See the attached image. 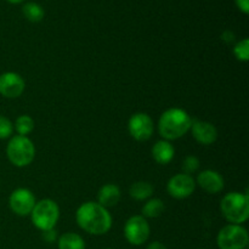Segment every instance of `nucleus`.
Segmentation results:
<instances>
[{
    "mask_svg": "<svg viewBox=\"0 0 249 249\" xmlns=\"http://www.w3.org/2000/svg\"><path fill=\"white\" fill-rule=\"evenodd\" d=\"M75 220L82 230L94 236L105 235L112 228L111 213L97 202L89 201L79 206Z\"/></svg>",
    "mask_w": 249,
    "mask_h": 249,
    "instance_id": "obj_1",
    "label": "nucleus"
},
{
    "mask_svg": "<svg viewBox=\"0 0 249 249\" xmlns=\"http://www.w3.org/2000/svg\"><path fill=\"white\" fill-rule=\"evenodd\" d=\"M192 118L185 109L173 107L162 113L158 121V131L167 141L182 138L191 129Z\"/></svg>",
    "mask_w": 249,
    "mask_h": 249,
    "instance_id": "obj_2",
    "label": "nucleus"
},
{
    "mask_svg": "<svg viewBox=\"0 0 249 249\" xmlns=\"http://www.w3.org/2000/svg\"><path fill=\"white\" fill-rule=\"evenodd\" d=\"M220 211L230 224L242 225L249 218V197L241 192H230L220 202Z\"/></svg>",
    "mask_w": 249,
    "mask_h": 249,
    "instance_id": "obj_3",
    "label": "nucleus"
},
{
    "mask_svg": "<svg viewBox=\"0 0 249 249\" xmlns=\"http://www.w3.org/2000/svg\"><path fill=\"white\" fill-rule=\"evenodd\" d=\"M6 156L15 167L23 168L31 164L36 157V146L27 136L16 135L6 146Z\"/></svg>",
    "mask_w": 249,
    "mask_h": 249,
    "instance_id": "obj_4",
    "label": "nucleus"
},
{
    "mask_svg": "<svg viewBox=\"0 0 249 249\" xmlns=\"http://www.w3.org/2000/svg\"><path fill=\"white\" fill-rule=\"evenodd\" d=\"M58 218H60V208H58L57 203L50 198L36 202L31 213L32 223L40 231L55 228Z\"/></svg>",
    "mask_w": 249,
    "mask_h": 249,
    "instance_id": "obj_5",
    "label": "nucleus"
},
{
    "mask_svg": "<svg viewBox=\"0 0 249 249\" xmlns=\"http://www.w3.org/2000/svg\"><path fill=\"white\" fill-rule=\"evenodd\" d=\"M248 242V231L236 224L224 226L216 236V245L220 249H246Z\"/></svg>",
    "mask_w": 249,
    "mask_h": 249,
    "instance_id": "obj_6",
    "label": "nucleus"
},
{
    "mask_svg": "<svg viewBox=\"0 0 249 249\" xmlns=\"http://www.w3.org/2000/svg\"><path fill=\"white\" fill-rule=\"evenodd\" d=\"M151 233L150 224L142 215H133L124 225L125 240L133 246H141L148 240Z\"/></svg>",
    "mask_w": 249,
    "mask_h": 249,
    "instance_id": "obj_7",
    "label": "nucleus"
},
{
    "mask_svg": "<svg viewBox=\"0 0 249 249\" xmlns=\"http://www.w3.org/2000/svg\"><path fill=\"white\" fill-rule=\"evenodd\" d=\"M36 201L33 192L24 187H19L12 191L9 198L10 209L14 212L16 215L27 216L31 215Z\"/></svg>",
    "mask_w": 249,
    "mask_h": 249,
    "instance_id": "obj_8",
    "label": "nucleus"
},
{
    "mask_svg": "<svg viewBox=\"0 0 249 249\" xmlns=\"http://www.w3.org/2000/svg\"><path fill=\"white\" fill-rule=\"evenodd\" d=\"M153 121L147 113L139 112V113L133 114L129 118L128 122V130L131 138L135 139L136 141H147L152 136Z\"/></svg>",
    "mask_w": 249,
    "mask_h": 249,
    "instance_id": "obj_9",
    "label": "nucleus"
},
{
    "mask_svg": "<svg viewBox=\"0 0 249 249\" xmlns=\"http://www.w3.org/2000/svg\"><path fill=\"white\" fill-rule=\"evenodd\" d=\"M196 189V181L191 175L175 174L169 179L167 184V191L172 197L177 199H184L191 196Z\"/></svg>",
    "mask_w": 249,
    "mask_h": 249,
    "instance_id": "obj_10",
    "label": "nucleus"
},
{
    "mask_svg": "<svg viewBox=\"0 0 249 249\" xmlns=\"http://www.w3.org/2000/svg\"><path fill=\"white\" fill-rule=\"evenodd\" d=\"M26 83L16 72H5L0 75V95L6 99H16L24 91Z\"/></svg>",
    "mask_w": 249,
    "mask_h": 249,
    "instance_id": "obj_11",
    "label": "nucleus"
},
{
    "mask_svg": "<svg viewBox=\"0 0 249 249\" xmlns=\"http://www.w3.org/2000/svg\"><path fill=\"white\" fill-rule=\"evenodd\" d=\"M196 184L201 187L203 191H206L207 194L215 195L219 194L220 191H223L224 186H225V181H224V178L220 173H218L216 170L207 169L203 172L199 173L197 175Z\"/></svg>",
    "mask_w": 249,
    "mask_h": 249,
    "instance_id": "obj_12",
    "label": "nucleus"
},
{
    "mask_svg": "<svg viewBox=\"0 0 249 249\" xmlns=\"http://www.w3.org/2000/svg\"><path fill=\"white\" fill-rule=\"evenodd\" d=\"M190 130H191L195 140L201 143V145H212L218 139V130L214 126V124L209 123V122L192 121V125Z\"/></svg>",
    "mask_w": 249,
    "mask_h": 249,
    "instance_id": "obj_13",
    "label": "nucleus"
},
{
    "mask_svg": "<svg viewBox=\"0 0 249 249\" xmlns=\"http://www.w3.org/2000/svg\"><path fill=\"white\" fill-rule=\"evenodd\" d=\"M121 201V190L116 184H106L97 192V203L105 208H111Z\"/></svg>",
    "mask_w": 249,
    "mask_h": 249,
    "instance_id": "obj_14",
    "label": "nucleus"
},
{
    "mask_svg": "<svg viewBox=\"0 0 249 249\" xmlns=\"http://www.w3.org/2000/svg\"><path fill=\"white\" fill-rule=\"evenodd\" d=\"M152 157L158 164H168L172 162L175 156L174 146L170 143V141L160 140L153 145L152 147Z\"/></svg>",
    "mask_w": 249,
    "mask_h": 249,
    "instance_id": "obj_15",
    "label": "nucleus"
},
{
    "mask_svg": "<svg viewBox=\"0 0 249 249\" xmlns=\"http://www.w3.org/2000/svg\"><path fill=\"white\" fill-rule=\"evenodd\" d=\"M155 192V187L148 181H136L129 189V195L135 201H145L148 199Z\"/></svg>",
    "mask_w": 249,
    "mask_h": 249,
    "instance_id": "obj_16",
    "label": "nucleus"
},
{
    "mask_svg": "<svg viewBox=\"0 0 249 249\" xmlns=\"http://www.w3.org/2000/svg\"><path fill=\"white\" fill-rule=\"evenodd\" d=\"M58 249H85V241L75 232H66L57 240Z\"/></svg>",
    "mask_w": 249,
    "mask_h": 249,
    "instance_id": "obj_17",
    "label": "nucleus"
},
{
    "mask_svg": "<svg viewBox=\"0 0 249 249\" xmlns=\"http://www.w3.org/2000/svg\"><path fill=\"white\" fill-rule=\"evenodd\" d=\"M165 211L164 202L160 198H150L143 204L141 213L143 218H158Z\"/></svg>",
    "mask_w": 249,
    "mask_h": 249,
    "instance_id": "obj_18",
    "label": "nucleus"
},
{
    "mask_svg": "<svg viewBox=\"0 0 249 249\" xmlns=\"http://www.w3.org/2000/svg\"><path fill=\"white\" fill-rule=\"evenodd\" d=\"M34 119L28 114H22L16 119L14 128L16 129L17 134L21 136H27L34 130Z\"/></svg>",
    "mask_w": 249,
    "mask_h": 249,
    "instance_id": "obj_19",
    "label": "nucleus"
},
{
    "mask_svg": "<svg viewBox=\"0 0 249 249\" xmlns=\"http://www.w3.org/2000/svg\"><path fill=\"white\" fill-rule=\"evenodd\" d=\"M22 12L26 16L27 19L31 22H39L43 19L44 17V10L43 7L36 2H28L22 7Z\"/></svg>",
    "mask_w": 249,
    "mask_h": 249,
    "instance_id": "obj_20",
    "label": "nucleus"
},
{
    "mask_svg": "<svg viewBox=\"0 0 249 249\" xmlns=\"http://www.w3.org/2000/svg\"><path fill=\"white\" fill-rule=\"evenodd\" d=\"M233 55L238 61L247 62L249 60V39L245 38L236 44L233 48Z\"/></svg>",
    "mask_w": 249,
    "mask_h": 249,
    "instance_id": "obj_21",
    "label": "nucleus"
},
{
    "mask_svg": "<svg viewBox=\"0 0 249 249\" xmlns=\"http://www.w3.org/2000/svg\"><path fill=\"white\" fill-rule=\"evenodd\" d=\"M199 168V160L196 156L189 155L185 157L184 162H182V170H184V174L191 175L194 173H196Z\"/></svg>",
    "mask_w": 249,
    "mask_h": 249,
    "instance_id": "obj_22",
    "label": "nucleus"
},
{
    "mask_svg": "<svg viewBox=\"0 0 249 249\" xmlns=\"http://www.w3.org/2000/svg\"><path fill=\"white\" fill-rule=\"evenodd\" d=\"M14 133V124L9 118L0 114V140L9 139Z\"/></svg>",
    "mask_w": 249,
    "mask_h": 249,
    "instance_id": "obj_23",
    "label": "nucleus"
},
{
    "mask_svg": "<svg viewBox=\"0 0 249 249\" xmlns=\"http://www.w3.org/2000/svg\"><path fill=\"white\" fill-rule=\"evenodd\" d=\"M41 237L45 242L48 243H53L58 240L57 237V231L55 230V228L50 229V230H45V231H41Z\"/></svg>",
    "mask_w": 249,
    "mask_h": 249,
    "instance_id": "obj_24",
    "label": "nucleus"
},
{
    "mask_svg": "<svg viewBox=\"0 0 249 249\" xmlns=\"http://www.w3.org/2000/svg\"><path fill=\"white\" fill-rule=\"evenodd\" d=\"M235 34H233V32L231 31H225L223 34H221V40L225 41L226 44H231L235 41Z\"/></svg>",
    "mask_w": 249,
    "mask_h": 249,
    "instance_id": "obj_25",
    "label": "nucleus"
},
{
    "mask_svg": "<svg viewBox=\"0 0 249 249\" xmlns=\"http://www.w3.org/2000/svg\"><path fill=\"white\" fill-rule=\"evenodd\" d=\"M238 9L243 12V14H248L249 12V0H236Z\"/></svg>",
    "mask_w": 249,
    "mask_h": 249,
    "instance_id": "obj_26",
    "label": "nucleus"
},
{
    "mask_svg": "<svg viewBox=\"0 0 249 249\" xmlns=\"http://www.w3.org/2000/svg\"><path fill=\"white\" fill-rule=\"evenodd\" d=\"M146 249H167L162 242H158V241H155V242H151L150 245L147 246Z\"/></svg>",
    "mask_w": 249,
    "mask_h": 249,
    "instance_id": "obj_27",
    "label": "nucleus"
},
{
    "mask_svg": "<svg viewBox=\"0 0 249 249\" xmlns=\"http://www.w3.org/2000/svg\"><path fill=\"white\" fill-rule=\"evenodd\" d=\"M9 2H11V4H18V2H22L23 0H7Z\"/></svg>",
    "mask_w": 249,
    "mask_h": 249,
    "instance_id": "obj_28",
    "label": "nucleus"
},
{
    "mask_svg": "<svg viewBox=\"0 0 249 249\" xmlns=\"http://www.w3.org/2000/svg\"><path fill=\"white\" fill-rule=\"evenodd\" d=\"M105 249H112V248H105Z\"/></svg>",
    "mask_w": 249,
    "mask_h": 249,
    "instance_id": "obj_29",
    "label": "nucleus"
}]
</instances>
